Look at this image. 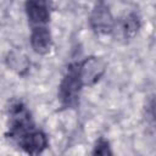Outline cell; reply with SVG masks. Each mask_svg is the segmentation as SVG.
<instances>
[{"mask_svg": "<svg viewBox=\"0 0 156 156\" xmlns=\"http://www.w3.org/2000/svg\"><path fill=\"white\" fill-rule=\"evenodd\" d=\"M20 55L17 52H12L10 55V65L13 69H21V68H27V60L23 57L22 60H18Z\"/></svg>", "mask_w": 156, "mask_h": 156, "instance_id": "cell-7", "label": "cell"}, {"mask_svg": "<svg viewBox=\"0 0 156 156\" xmlns=\"http://www.w3.org/2000/svg\"><path fill=\"white\" fill-rule=\"evenodd\" d=\"M78 69L83 85H93L105 73V63L101 58L90 56L78 63Z\"/></svg>", "mask_w": 156, "mask_h": 156, "instance_id": "cell-3", "label": "cell"}, {"mask_svg": "<svg viewBox=\"0 0 156 156\" xmlns=\"http://www.w3.org/2000/svg\"><path fill=\"white\" fill-rule=\"evenodd\" d=\"M140 27V18L135 12L129 13L123 21V32L126 38H133Z\"/></svg>", "mask_w": 156, "mask_h": 156, "instance_id": "cell-6", "label": "cell"}, {"mask_svg": "<svg viewBox=\"0 0 156 156\" xmlns=\"http://www.w3.org/2000/svg\"><path fill=\"white\" fill-rule=\"evenodd\" d=\"M83 83L79 77L78 63L67 67L66 73L58 85V100L63 107H74L78 104Z\"/></svg>", "mask_w": 156, "mask_h": 156, "instance_id": "cell-1", "label": "cell"}, {"mask_svg": "<svg viewBox=\"0 0 156 156\" xmlns=\"http://www.w3.org/2000/svg\"><path fill=\"white\" fill-rule=\"evenodd\" d=\"M26 12L32 27L46 26L50 20L49 4L45 1H27Z\"/></svg>", "mask_w": 156, "mask_h": 156, "instance_id": "cell-4", "label": "cell"}, {"mask_svg": "<svg viewBox=\"0 0 156 156\" xmlns=\"http://www.w3.org/2000/svg\"><path fill=\"white\" fill-rule=\"evenodd\" d=\"M89 23L93 30L99 34H108L113 30V16L105 2H96L94 5L90 12Z\"/></svg>", "mask_w": 156, "mask_h": 156, "instance_id": "cell-2", "label": "cell"}, {"mask_svg": "<svg viewBox=\"0 0 156 156\" xmlns=\"http://www.w3.org/2000/svg\"><path fill=\"white\" fill-rule=\"evenodd\" d=\"M29 40L32 49L39 55H45L51 49V34L46 26L32 27Z\"/></svg>", "mask_w": 156, "mask_h": 156, "instance_id": "cell-5", "label": "cell"}]
</instances>
